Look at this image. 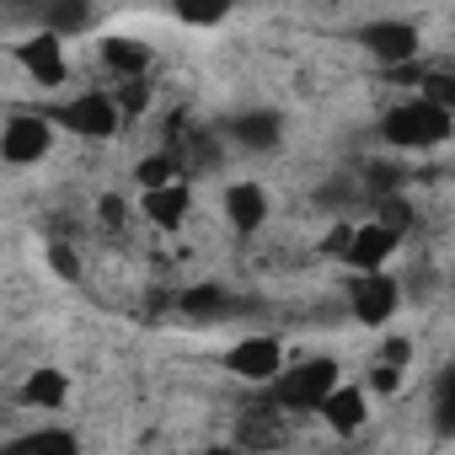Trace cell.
Instances as JSON below:
<instances>
[{
    "mask_svg": "<svg viewBox=\"0 0 455 455\" xmlns=\"http://www.w3.org/2000/svg\"><path fill=\"white\" fill-rule=\"evenodd\" d=\"M65 150L60 124L44 108H6V129H0V156H6L12 177H44Z\"/></svg>",
    "mask_w": 455,
    "mask_h": 455,
    "instance_id": "cell-1",
    "label": "cell"
}]
</instances>
